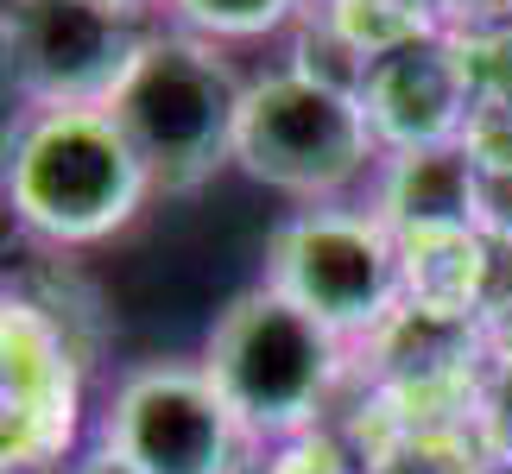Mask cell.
Segmentation results:
<instances>
[{
    "label": "cell",
    "instance_id": "cell-1",
    "mask_svg": "<svg viewBox=\"0 0 512 474\" xmlns=\"http://www.w3.org/2000/svg\"><path fill=\"white\" fill-rule=\"evenodd\" d=\"M159 196L108 108H13L0 140V203L57 253L102 247Z\"/></svg>",
    "mask_w": 512,
    "mask_h": 474
},
{
    "label": "cell",
    "instance_id": "cell-2",
    "mask_svg": "<svg viewBox=\"0 0 512 474\" xmlns=\"http://www.w3.org/2000/svg\"><path fill=\"white\" fill-rule=\"evenodd\" d=\"M380 158L386 152L373 140L354 83H336L298 57L247 70L241 121H234V165L253 184L291 196L298 209L361 203Z\"/></svg>",
    "mask_w": 512,
    "mask_h": 474
},
{
    "label": "cell",
    "instance_id": "cell-3",
    "mask_svg": "<svg viewBox=\"0 0 512 474\" xmlns=\"http://www.w3.org/2000/svg\"><path fill=\"white\" fill-rule=\"evenodd\" d=\"M203 373L234 405L260 449H285L317 437L329 399L348 373V342L298 310L285 291L253 279L234 291L203 342Z\"/></svg>",
    "mask_w": 512,
    "mask_h": 474
},
{
    "label": "cell",
    "instance_id": "cell-4",
    "mask_svg": "<svg viewBox=\"0 0 512 474\" xmlns=\"http://www.w3.org/2000/svg\"><path fill=\"white\" fill-rule=\"evenodd\" d=\"M241 95L247 70L234 64V51L159 19L133 57V70L121 76V89H114L108 114L121 121L133 152L146 158L159 196H190L222 165H234Z\"/></svg>",
    "mask_w": 512,
    "mask_h": 474
},
{
    "label": "cell",
    "instance_id": "cell-5",
    "mask_svg": "<svg viewBox=\"0 0 512 474\" xmlns=\"http://www.w3.org/2000/svg\"><path fill=\"white\" fill-rule=\"evenodd\" d=\"M260 279L354 348L405 316V241L367 203L291 209L266 241Z\"/></svg>",
    "mask_w": 512,
    "mask_h": 474
},
{
    "label": "cell",
    "instance_id": "cell-6",
    "mask_svg": "<svg viewBox=\"0 0 512 474\" xmlns=\"http://www.w3.org/2000/svg\"><path fill=\"white\" fill-rule=\"evenodd\" d=\"M95 443L133 474H253L266 456L215 392L203 361H140L108 386Z\"/></svg>",
    "mask_w": 512,
    "mask_h": 474
},
{
    "label": "cell",
    "instance_id": "cell-7",
    "mask_svg": "<svg viewBox=\"0 0 512 474\" xmlns=\"http://www.w3.org/2000/svg\"><path fill=\"white\" fill-rule=\"evenodd\" d=\"M152 26L108 0H0V83L13 108H108Z\"/></svg>",
    "mask_w": 512,
    "mask_h": 474
},
{
    "label": "cell",
    "instance_id": "cell-8",
    "mask_svg": "<svg viewBox=\"0 0 512 474\" xmlns=\"http://www.w3.org/2000/svg\"><path fill=\"white\" fill-rule=\"evenodd\" d=\"M361 108L380 152H418V146H462L468 114L481 102L475 57L449 32L418 38L405 51H386L361 70Z\"/></svg>",
    "mask_w": 512,
    "mask_h": 474
},
{
    "label": "cell",
    "instance_id": "cell-9",
    "mask_svg": "<svg viewBox=\"0 0 512 474\" xmlns=\"http://www.w3.org/2000/svg\"><path fill=\"white\" fill-rule=\"evenodd\" d=\"M76 373L45 310L0 291V474L51 468L70 443Z\"/></svg>",
    "mask_w": 512,
    "mask_h": 474
},
{
    "label": "cell",
    "instance_id": "cell-10",
    "mask_svg": "<svg viewBox=\"0 0 512 474\" xmlns=\"http://www.w3.org/2000/svg\"><path fill=\"white\" fill-rule=\"evenodd\" d=\"M361 203L399 234V241H437V234L487 228V171L468 146H418L386 152Z\"/></svg>",
    "mask_w": 512,
    "mask_h": 474
},
{
    "label": "cell",
    "instance_id": "cell-11",
    "mask_svg": "<svg viewBox=\"0 0 512 474\" xmlns=\"http://www.w3.org/2000/svg\"><path fill=\"white\" fill-rule=\"evenodd\" d=\"M310 26L367 70L373 57H386V51L437 38L443 32V0H317Z\"/></svg>",
    "mask_w": 512,
    "mask_h": 474
},
{
    "label": "cell",
    "instance_id": "cell-12",
    "mask_svg": "<svg viewBox=\"0 0 512 474\" xmlns=\"http://www.w3.org/2000/svg\"><path fill=\"white\" fill-rule=\"evenodd\" d=\"M317 13V0H159V19L190 38H209L222 51L247 45H279L298 38Z\"/></svg>",
    "mask_w": 512,
    "mask_h": 474
},
{
    "label": "cell",
    "instance_id": "cell-13",
    "mask_svg": "<svg viewBox=\"0 0 512 474\" xmlns=\"http://www.w3.org/2000/svg\"><path fill=\"white\" fill-rule=\"evenodd\" d=\"M266 474H348V468H342V456H336L329 443L304 437V443H285V449H279V462H272Z\"/></svg>",
    "mask_w": 512,
    "mask_h": 474
},
{
    "label": "cell",
    "instance_id": "cell-14",
    "mask_svg": "<svg viewBox=\"0 0 512 474\" xmlns=\"http://www.w3.org/2000/svg\"><path fill=\"white\" fill-rule=\"evenodd\" d=\"M487 411H494L500 443L512 449V342L494 354V380H487Z\"/></svg>",
    "mask_w": 512,
    "mask_h": 474
},
{
    "label": "cell",
    "instance_id": "cell-15",
    "mask_svg": "<svg viewBox=\"0 0 512 474\" xmlns=\"http://www.w3.org/2000/svg\"><path fill=\"white\" fill-rule=\"evenodd\" d=\"M64 474H133L121 456H114V449H102V443H89L83 449V456H76V462H64Z\"/></svg>",
    "mask_w": 512,
    "mask_h": 474
},
{
    "label": "cell",
    "instance_id": "cell-16",
    "mask_svg": "<svg viewBox=\"0 0 512 474\" xmlns=\"http://www.w3.org/2000/svg\"><path fill=\"white\" fill-rule=\"evenodd\" d=\"M108 7H127V13H152V19H159V0H108Z\"/></svg>",
    "mask_w": 512,
    "mask_h": 474
}]
</instances>
